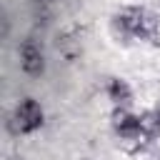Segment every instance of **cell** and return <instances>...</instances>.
Wrapping results in <instances>:
<instances>
[{"mask_svg":"<svg viewBox=\"0 0 160 160\" xmlns=\"http://www.w3.org/2000/svg\"><path fill=\"white\" fill-rule=\"evenodd\" d=\"M110 32L118 42L128 45L130 40H145L158 45L160 42V18L158 12L142 5H128L110 18Z\"/></svg>","mask_w":160,"mask_h":160,"instance_id":"cell-1","label":"cell"},{"mask_svg":"<svg viewBox=\"0 0 160 160\" xmlns=\"http://www.w3.org/2000/svg\"><path fill=\"white\" fill-rule=\"evenodd\" d=\"M45 122V110L40 105V100L35 98H22L12 112H10V120H8V128L12 135H30V132H38Z\"/></svg>","mask_w":160,"mask_h":160,"instance_id":"cell-2","label":"cell"},{"mask_svg":"<svg viewBox=\"0 0 160 160\" xmlns=\"http://www.w3.org/2000/svg\"><path fill=\"white\" fill-rule=\"evenodd\" d=\"M18 60H20V70L30 78H40L45 72V50L35 38H25L20 42Z\"/></svg>","mask_w":160,"mask_h":160,"instance_id":"cell-3","label":"cell"},{"mask_svg":"<svg viewBox=\"0 0 160 160\" xmlns=\"http://www.w3.org/2000/svg\"><path fill=\"white\" fill-rule=\"evenodd\" d=\"M105 90H108V98L112 100L115 108H130L132 105V88L122 78H110Z\"/></svg>","mask_w":160,"mask_h":160,"instance_id":"cell-4","label":"cell"},{"mask_svg":"<svg viewBox=\"0 0 160 160\" xmlns=\"http://www.w3.org/2000/svg\"><path fill=\"white\" fill-rule=\"evenodd\" d=\"M140 130H142V135H145L150 142H152L155 138H160V110H158V108L140 112Z\"/></svg>","mask_w":160,"mask_h":160,"instance_id":"cell-5","label":"cell"},{"mask_svg":"<svg viewBox=\"0 0 160 160\" xmlns=\"http://www.w3.org/2000/svg\"><path fill=\"white\" fill-rule=\"evenodd\" d=\"M58 48H60V52L68 58V60H72L78 52H80V40H78V35L75 32H62L60 38H58Z\"/></svg>","mask_w":160,"mask_h":160,"instance_id":"cell-6","label":"cell"},{"mask_svg":"<svg viewBox=\"0 0 160 160\" xmlns=\"http://www.w3.org/2000/svg\"><path fill=\"white\" fill-rule=\"evenodd\" d=\"M35 2H38V5H50L52 0H35Z\"/></svg>","mask_w":160,"mask_h":160,"instance_id":"cell-7","label":"cell"},{"mask_svg":"<svg viewBox=\"0 0 160 160\" xmlns=\"http://www.w3.org/2000/svg\"><path fill=\"white\" fill-rule=\"evenodd\" d=\"M15 160H25V158H15Z\"/></svg>","mask_w":160,"mask_h":160,"instance_id":"cell-8","label":"cell"},{"mask_svg":"<svg viewBox=\"0 0 160 160\" xmlns=\"http://www.w3.org/2000/svg\"><path fill=\"white\" fill-rule=\"evenodd\" d=\"M85 160H88V158H85Z\"/></svg>","mask_w":160,"mask_h":160,"instance_id":"cell-9","label":"cell"},{"mask_svg":"<svg viewBox=\"0 0 160 160\" xmlns=\"http://www.w3.org/2000/svg\"><path fill=\"white\" fill-rule=\"evenodd\" d=\"M158 110H160V108H158Z\"/></svg>","mask_w":160,"mask_h":160,"instance_id":"cell-10","label":"cell"}]
</instances>
